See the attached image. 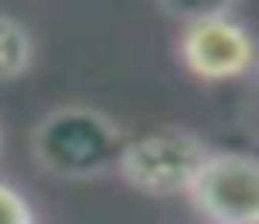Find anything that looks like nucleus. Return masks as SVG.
I'll return each mask as SVG.
<instances>
[{"instance_id":"nucleus-1","label":"nucleus","mask_w":259,"mask_h":224,"mask_svg":"<svg viewBox=\"0 0 259 224\" xmlns=\"http://www.w3.org/2000/svg\"><path fill=\"white\" fill-rule=\"evenodd\" d=\"M123 140V126L109 112L84 102H67L49 109L32 126L28 151L46 175L63 182H91L116 172Z\"/></svg>"},{"instance_id":"nucleus-2","label":"nucleus","mask_w":259,"mask_h":224,"mask_svg":"<svg viewBox=\"0 0 259 224\" xmlns=\"http://www.w3.org/2000/svg\"><path fill=\"white\" fill-rule=\"evenodd\" d=\"M172 14L179 18L175 53L189 77L203 84H228L256 70L259 46L235 7L217 4Z\"/></svg>"},{"instance_id":"nucleus-3","label":"nucleus","mask_w":259,"mask_h":224,"mask_svg":"<svg viewBox=\"0 0 259 224\" xmlns=\"http://www.w3.org/2000/svg\"><path fill=\"white\" fill-rule=\"evenodd\" d=\"M210 151L214 147L196 130L158 126V130L123 140V151L116 158V175L133 193L151 196V200L186 196L200 175V168L207 165Z\"/></svg>"},{"instance_id":"nucleus-4","label":"nucleus","mask_w":259,"mask_h":224,"mask_svg":"<svg viewBox=\"0 0 259 224\" xmlns=\"http://www.w3.org/2000/svg\"><path fill=\"white\" fill-rule=\"evenodd\" d=\"M186 200L207 224H259V154L210 151Z\"/></svg>"},{"instance_id":"nucleus-5","label":"nucleus","mask_w":259,"mask_h":224,"mask_svg":"<svg viewBox=\"0 0 259 224\" xmlns=\"http://www.w3.org/2000/svg\"><path fill=\"white\" fill-rule=\"evenodd\" d=\"M35 53L39 46L32 28L14 14H0V84L21 81L35 67Z\"/></svg>"},{"instance_id":"nucleus-6","label":"nucleus","mask_w":259,"mask_h":224,"mask_svg":"<svg viewBox=\"0 0 259 224\" xmlns=\"http://www.w3.org/2000/svg\"><path fill=\"white\" fill-rule=\"evenodd\" d=\"M0 224H39V214L28 203V196L4 179H0Z\"/></svg>"},{"instance_id":"nucleus-7","label":"nucleus","mask_w":259,"mask_h":224,"mask_svg":"<svg viewBox=\"0 0 259 224\" xmlns=\"http://www.w3.org/2000/svg\"><path fill=\"white\" fill-rule=\"evenodd\" d=\"M0 154H4V123H0Z\"/></svg>"},{"instance_id":"nucleus-8","label":"nucleus","mask_w":259,"mask_h":224,"mask_svg":"<svg viewBox=\"0 0 259 224\" xmlns=\"http://www.w3.org/2000/svg\"><path fill=\"white\" fill-rule=\"evenodd\" d=\"M256 70H259V63H256Z\"/></svg>"}]
</instances>
